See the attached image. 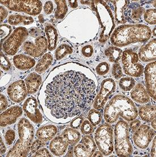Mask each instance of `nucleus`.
Returning <instances> with one entry per match:
<instances>
[{"label": "nucleus", "mask_w": 156, "mask_h": 157, "mask_svg": "<svg viewBox=\"0 0 156 157\" xmlns=\"http://www.w3.org/2000/svg\"><path fill=\"white\" fill-rule=\"evenodd\" d=\"M97 78L90 68L74 62L56 67L39 90V104L46 117L55 124L72 121L94 102Z\"/></svg>", "instance_id": "f257e3e1"}, {"label": "nucleus", "mask_w": 156, "mask_h": 157, "mask_svg": "<svg viewBox=\"0 0 156 157\" xmlns=\"http://www.w3.org/2000/svg\"><path fill=\"white\" fill-rule=\"evenodd\" d=\"M58 28L62 36L73 43L81 44L97 36L100 25L95 12L82 8L70 12Z\"/></svg>", "instance_id": "f03ea898"}, {"label": "nucleus", "mask_w": 156, "mask_h": 157, "mask_svg": "<svg viewBox=\"0 0 156 157\" xmlns=\"http://www.w3.org/2000/svg\"><path fill=\"white\" fill-rule=\"evenodd\" d=\"M152 34L151 29L145 25H123L114 30L110 39L115 46L124 47L132 43L148 41Z\"/></svg>", "instance_id": "7ed1b4c3"}, {"label": "nucleus", "mask_w": 156, "mask_h": 157, "mask_svg": "<svg viewBox=\"0 0 156 157\" xmlns=\"http://www.w3.org/2000/svg\"><path fill=\"white\" fill-rule=\"evenodd\" d=\"M138 110L130 98L123 94H117L106 105L104 119L107 123L113 124L121 117L127 121L136 119Z\"/></svg>", "instance_id": "20e7f679"}, {"label": "nucleus", "mask_w": 156, "mask_h": 157, "mask_svg": "<svg viewBox=\"0 0 156 157\" xmlns=\"http://www.w3.org/2000/svg\"><path fill=\"white\" fill-rule=\"evenodd\" d=\"M18 132L20 138L6 157H27L28 155L34 137V127L26 118H22L18 124Z\"/></svg>", "instance_id": "39448f33"}, {"label": "nucleus", "mask_w": 156, "mask_h": 157, "mask_svg": "<svg viewBox=\"0 0 156 157\" xmlns=\"http://www.w3.org/2000/svg\"><path fill=\"white\" fill-rule=\"evenodd\" d=\"M91 5L101 28L99 40L104 43L109 39L115 26L114 17L109 6L104 1H93Z\"/></svg>", "instance_id": "423d86ee"}, {"label": "nucleus", "mask_w": 156, "mask_h": 157, "mask_svg": "<svg viewBox=\"0 0 156 157\" xmlns=\"http://www.w3.org/2000/svg\"><path fill=\"white\" fill-rule=\"evenodd\" d=\"M115 151L117 157H130L133 147L130 140L129 126L127 122L119 120L115 126Z\"/></svg>", "instance_id": "0eeeda50"}, {"label": "nucleus", "mask_w": 156, "mask_h": 157, "mask_svg": "<svg viewBox=\"0 0 156 157\" xmlns=\"http://www.w3.org/2000/svg\"><path fill=\"white\" fill-rule=\"evenodd\" d=\"M94 140L99 150L107 156L113 151V129L109 123H104L98 128Z\"/></svg>", "instance_id": "6e6552de"}, {"label": "nucleus", "mask_w": 156, "mask_h": 157, "mask_svg": "<svg viewBox=\"0 0 156 157\" xmlns=\"http://www.w3.org/2000/svg\"><path fill=\"white\" fill-rule=\"evenodd\" d=\"M1 4L14 12H24L28 15H39L42 10L43 4L38 0H1Z\"/></svg>", "instance_id": "1a4fd4ad"}, {"label": "nucleus", "mask_w": 156, "mask_h": 157, "mask_svg": "<svg viewBox=\"0 0 156 157\" xmlns=\"http://www.w3.org/2000/svg\"><path fill=\"white\" fill-rule=\"evenodd\" d=\"M139 56L132 50L124 51L121 56V62L125 74L131 77L139 78L144 73V66L138 63Z\"/></svg>", "instance_id": "9d476101"}, {"label": "nucleus", "mask_w": 156, "mask_h": 157, "mask_svg": "<svg viewBox=\"0 0 156 157\" xmlns=\"http://www.w3.org/2000/svg\"><path fill=\"white\" fill-rule=\"evenodd\" d=\"M28 36L26 28L18 27L13 32L2 45V50L8 55H14Z\"/></svg>", "instance_id": "9b49d317"}, {"label": "nucleus", "mask_w": 156, "mask_h": 157, "mask_svg": "<svg viewBox=\"0 0 156 157\" xmlns=\"http://www.w3.org/2000/svg\"><path fill=\"white\" fill-rule=\"evenodd\" d=\"M116 90V82L113 78H107L103 80L101 84L99 92L94 101V109L99 110L105 105L108 98Z\"/></svg>", "instance_id": "f8f14e48"}, {"label": "nucleus", "mask_w": 156, "mask_h": 157, "mask_svg": "<svg viewBox=\"0 0 156 157\" xmlns=\"http://www.w3.org/2000/svg\"><path fill=\"white\" fill-rule=\"evenodd\" d=\"M155 135V130L144 124L140 126L135 131L132 136L133 140L137 147L145 149L148 147Z\"/></svg>", "instance_id": "ddd939ff"}, {"label": "nucleus", "mask_w": 156, "mask_h": 157, "mask_svg": "<svg viewBox=\"0 0 156 157\" xmlns=\"http://www.w3.org/2000/svg\"><path fill=\"white\" fill-rule=\"evenodd\" d=\"M47 48V40L43 36H40L36 38L34 43L31 42H26L23 46V50L24 52L34 58H39L44 55Z\"/></svg>", "instance_id": "4468645a"}, {"label": "nucleus", "mask_w": 156, "mask_h": 157, "mask_svg": "<svg viewBox=\"0 0 156 157\" xmlns=\"http://www.w3.org/2000/svg\"><path fill=\"white\" fill-rule=\"evenodd\" d=\"M97 149V145L91 136H84L80 143L74 147L75 157H92Z\"/></svg>", "instance_id": "2eb2a0df"}, {"label": "nucleus", "mask_w": 156, "mask_h": 157, "mask_svg": "<svg viewBox=\"0 0 156 157\" xmlns=\"http://www.w3.org/2000/svg\"><path fill=\"white\" fill-rule=\"evenodd\" d=\"M23 110L29 120L34 123L39 124L43 122V116L39 109L37 100L31 96L25 100Z\"/></svg>", "instance_id": "dca6fc26"}, {"label": "nucleus", "mask_w": 156, "mask_h": 157, "mask_svg": "<svg viewBox=\"0 0 156 157\" xmlns=\"http://www.w3.org/2000/svg\"><path fill=\"white\" fill-rule=\"evenodd\" d=\"M7 93L12 101L16 103L23 101L28 93L25 82L20 80L13 82L8 86Z\"/></svg>", "instance_id": "f3484780"}, {"label": "nucleus", "mask_w": 156, "mask_h": 157, "mask_svg": "<svg viewBox=\"0 0 156 157\" xmlns=\"http://www.w3.org/2000/svg\"><path fill=\"white\" fill-rule=\"evenodd\" d=\"M145 82L149 95L156 100V62L149 63L144 70Z\"/></svg>", "instance_id": "a211bd4d"}, {"label": "nucleus", "mask_w": 156, "mask_h": 157, "mask_svg": "<svg viewBox=\"0 0 156 157\" xmlns=\"http://www.w3.org/2000/svg\"><path fill=\"white\" fill-rule=\"evenodd\" d=\"M145 10L144 8L136 2L127 5L123 11V17L125 22L127 21L129 22L135 23L140 21Z\"/></svg>", "instance_id": "6ab92c4d"}, {"label": "nucleus", "mask_w": 156, "mask_h": 157, "mask_svg": "<svg viewBox=\"0 0 156 157\" xmlns=\"http://www.w3.org/2000/svg\"><path fill=\"white\" fill-rule=\"evenodd\" d=\"M23 110L19 106H13L1 113L0 124L1 127H5L14 124L22 116Z\"/></svg>", "instance_id": "aec40b11"}, {"label": "nucleus", "mask_w": 156, "mask_h": 157, "mask_svg": "<svg viewBox=\"0 0 156 157\" xmlns=\"http://www.w3.org/2000/svg\"><path fill=\"white\" fill-rule=\"evenodd\" d=\"M156 39L151 40L139 51V58L144 62H149L156 60Z\"/></svg>", "instance_id": "412c9836"}, {"label": "nucleus", "mask_w": 156, "mask_h": 157, "mask_svg": "<svg viewBox=\"0 0 156 157\" xmlns=\"http://www.w3.org/2000/svg\"><path fill=\"white\" fill-rule=\"evenodd\" d=\"M69 144L64 140L63 137L58 136L53 138L50 144V150L55 156H62L66 153Z\"/></svg>", "instance_id": "4be33fe9"}, {"label": "nucleus", "mask_w": 156, "mask_h": 157, "mask_svg": "<svg viewBox=\"0 0 156 157\" xmlns=\"http://www.w3.org/2000/svg\"><path fill=\"white\" fill-rule=\"evenodd\" d=\"M13 63L15 67L20 70L27 71L35 65V60L29 56L18 54L13 57Z\"/></svg>", "instance_id": "5701e85b"}, {"label": "nucleus", "mask_w": 156, "mask_h": 157, "mask_svg": "<svg viewBox=\"0 0 156 157\" xmlns=\"http://www.w3.org/2000/svg\"><path fill=\"white\" fill-rule=\"evenodd\" d=\"M131 96L133 100L138 104H146L150 100V96L143 84L139 83L134 86L131 92Z\"/></svg>", "instance_id": "b1692460"}, {"label": "nucleus", "mask_w": 156, "mask_h": 157, "mask_svg": "<svg viewBox=\"0 0 156 157\" xmlns=\"http://www.w3.org/2000/svg\"><path fill=\"white\" fill-rule=\"evenodd\" d=\"M24 82L27 88L28 92L30 94H34L39 88L42 83V78L36 72H31L26 76Z\"/></svg>", "instance_id": "393cba45"}, {"label": "nucleus", "mask_w": 156, "mask_h": 157, "mask_svg": "<svg viewBox=\"0 0 156 157\" xmlns=\"http://www.w3.org/2000/svg\"><path fill=\"white\" fill-rule=\"evenodd\" d=\"M58 133V129L54 125L43 126L37 130L35 136L39 140L43 142L51 141Z\"/></svg>", "instance_id": "a878e982"}, {"label": "nucleus", "mask_w": 156, "mask_h": 157, "mask_svg": "<svg viewBox=\"0 0 156 157\" xmlns=\"http://www.w3.org/2000/svg\"><path fill=\"white\" fill-rule=\"evenodd\" d=\"M45 33L47 36L48 48L50 51L54 50L57 46L58 34L57 30L51 24H48L45 27Z\"/></svg>", "instance_id": "bb28decb"}, {"label": "nucleus", "mask_w": 156, "mask_h": 157, "mask_svg": "<svg viewBox=\"0 0 156 157\" xmlns=\"http://www.w3.org/2000/svg\"><path fill=\"white\" fill-rule=\"evenodd\" d=\"M138 113L142 120L150 122L156 118V106L151 105L140 106Z\"/></svg>", "instance_id": "cd10ccee"}, {"label": "nucleus", "mask_w": 156, "mask_h": 157, "mask_svg": "<svg viewBox=\"0 0 156 157\" xmlns=\"http://www.w3.org/2000/svg\"><path fill=\"white\" fill-rule=\"evenodd\" d=\"M62 136L64 140L69 145H75L81 139V134L77 130L72 128H66L62 132Z\"/></svg>", "instance_id": "c85d7f7f"}, {"label": "nucleus", "mask_w": 156, "mask_h": 157, "mask_svg": "<svg viewBox=\"0 0 156 157\" xmlns=\"http://www.w3.org/2000/svg\"><path fill=\"white\" fill-rule=\"evenodd\" d=\"M53 61L54 58L51 54H45L43 55L42 58L39 60V62L35 67L36 72L38 74H42L53 63Z\"/></svg>", "instance_id": "c756f323"}, {"label": "nucleus", "mask_w": 156, "mask_h": 157, "mask_svg": "<svg viewBox=\"0 0 156 157\" xmlns=\"http://www.w3.org/2000/svg\"><path fill=\"white\" fill-rule=\"evenodd\" d=\"M8 22L11 25H18L24 24V25H30L34 22L33 18L30 16H22L21 14H12L8 18Z\"/></svg>", "instance_id": "7c9ffc66"}, {"label": "nucleus", "mask_w": 156, "mask_h": 157, "mask_svg": "<svg viewBox=\"0 0 156 157\" xmlns=\"http://www.w3.org/2000/svg\"><path fill=\"white\" fill-rule=\"evenodd\" d=\"M105 54L109 58L110 62L117 63L121 58L123 52L121 48L113 46L107 48L105 50Z\"/></svg>", "instance_id": "2f4dec72"}, {"label": "nucleus", "mask_w": 156, "mask_h": 157, "mask_svg": "<svg viewBox=\"0 0 156 157\" xmlns=\"http://www.w3.org/2000/svg\"><path fill=\"white\" fill-rule=\"evenodd\" d=\"M115 6V17L117 23L124 24L125 21L123 17V11L127 5L129 4V1H115L114 2Z\"/></svg>", "instance_id": "473e14b6"}, {"label": "nucleus", "mask_w": 156, "mask_h": 157, "mask_svg": "<svg viewBox=\"0 0 156 157\" xmlns=\"http://www.w3.org/2000/svg\"><path fill=\"white\" fill-rule=\"evenodd\" d=\"M55 4L57 5L55 13V17L56 20H62L68 12V6L66 1L56 0Z\"/></svg>", "instance_id": "72a5a7b5"}, {"label": "nucleus", "mask_w": 156, "mask_h": 157, "mask_svg": "<svg viewBox=\"0 0 156 157\" xmlns=\"http://www.w3.org/2000/svg\"><path fill=\"white\" fill-rule=\"evenodd\" d=\"M73 52V48L69 44L62 43L56 50L55 53V59L60 60L64 58L65 56L71 54Z\"/></svg>", "instance_id": "f704fd0d"}, {"label": "nucleus", "mask_w": 156, "mask_h": 157, "mask_svg": "<svg viewBox=\"0 0 156 157\" xmlns=\"http://www.w3.org/2000/svg\"><path fill=\"white\" fill-rule=\"evenodd\" d=\"M136 81L134 78L129 77H125L120 79L119 86L122 90L124 91H129L132 90L135 86Z\"/></svg>", "instance_id": "c9c22d12"}, {"label": "nucleus", "mask_w": 156, "mask_h": 157, "mask_svg": "<svg viewBox=\"0 0 156 157\" xmlns=\"http://www.w3.org/2000/svg\"><path fill=\"white\" fill-rule=\"evenodd\" d=\"M102 119L101 112L95 109H92L89 111L88 114V120L93 126L99 125Z\"/></svg>", "instance_id": "e433bc0d"}, {"label": "nucleus", "mask_w": 156, "mask_h": 157, "mask_svg": "<svg viewBox=\"0 0 156 157\" xmlns=\"http://www.w3.org/2000/svg\"><path fill=\"white\" fill-rule=\"evenodd\" d=\"M156 15L155 9H148L145 13V21L149 24L155 25L156 23Z\"/></svg>", "instance_id": "4c0bfd02"}, {"label": "nucleus", "mask_w": 156, "mask_h": 157, "mask_svg": "<svg viewBox=\"0 0 156 157\" xmlns=\"http://www.w3.org/2000/svg\"><path fill=\"white\" fill-rule=\"evenodd\" d=\"M81 132L84 135H88L93 133L94 126L87 120H85L82 122L80 128Z\"/></svg>", "instance_id": "58836bf2"}, {"label": "nucleus", "mask_w": 156, "mask_h": 157, "mask_svg": "<svg viewBox=\"0 0 156 157\" xmlns=\"http://www.w3.org/2000/svg\"><path fill=\"white\" fill-rule=\"evenodd\" d=\"M12 31V28L10 26L6 24L1 25V44L3 43L4 40L6 39L7 37L11 35L10 33Z\"/></svg>", "instance_id": "ea45409f"}, {"label": "nucleus", "mask_w": 156, "mask_h": 157, "mask_svg": "<svg viewBox=\"0 0 156 157\" xmlns=\"http://www.w3.org/2000/svg\"><path fill=\"white\" fill-rule=\"evenodd\" d=\"M110 70L109 64L106 62H103L99 63L95 68V71L98 75L100 76L107 74Z\"/></svg>", "instance_id": "a19ab883"}, {"label": "nucleus", "mask_w": 156, "mask_h": 157, "mask_svg": "<svg viewBox=\"0 0 156 157\" xmlns=\"http://www.w3.org/2000/svg\"><path fill=\"white\" fill-rule=\"evenodd\" d=\"M16 139V132L14 130H7L5 134V140L8 145H11Z\"/></svg>", "instance_id": "79ce46f5"}, {"label": "nucleus", "mask_w": 156, "mask_h": 157, "mask_svg": "<svg viewBox=\"0 0 156 157\" xmlns=\"http://www.w3.org/2000/svg\"><path fill=\"white\" fill-rule=\"evenodd\" d=\"M11 67L12 64L9 59L2 52H1V67L4 71H8L11 68Z\"/></svg>", "instance_id": "37998d69"}, {"label": "nucleus", "mask_w": 156, "mask_h": 157, "mask_svg": "<svg viewBox=\"0 0 156 157\" xmlns=\"http://www.w3.org/2000/svg\"><path fill=\"white\" fill-rule=\"evenodd\" d=\"M112 74L113 78L117 80L121 78V76H123V71L120 64H113L112 67Z\"/></svg>", "instance_id": "c03bdc74"}, {"label": "nucleus", "mask_w": 156, "mask_h": 157, "mask_svg": "<svg viewBox=\"0 0 156 157\" xmlns=\"http://www.w3.org/2000/svg\"><path fill=\"white\" fill-rule=\"evenodd\" d=\"M44 146V143L40 140H36L35 141L33 142L31 145V150L32 153H35L38 150L40 149L42 147Z\"/></svg>", "instance_id": "a18cd8bd"}, {"label": "nucleus", "mask_w": 156, "mask_h": 157, "mask_svg": "<svg viewBox=\"0 0 156 157\" xmlns=\"http://www.w3.org/2000/svg\"><path fill=\"white\" fill-rule=\"evenodd\" d=\"M93 48L91 45H86L82 47L81 52L83 56L86 58L91 57L93 54Z\"/></svg>", "instance_id": "49530a36"}, {"label": "nucleus", "mask_w": 156, "mask_h": 157, "mask_svg": "<svg viewBox=\"0 0 156 157\" xmlns=\"http://www.w3.org/2000/svg\"><path fill=\"white\" fill-rule=\"evenodd\" d=\"M32 157H52L47 148H42L36 151Z\"/></svg>", "instance_id": "de8ad7c7"}, {"label": "nucleus", "mask_w": 156, "mask_h": 157, "mask_svg": "<svg viewBox=\"0 0 156 157\" xmlns=\"http://www.w3.org/2000/svg\"><path fill=\"white\" fill-rule=\"evenodd\" d=\"M83 122V117H78L75 118V119H73L72 122H70V127L73 129H78L82 124Z\"/></svg>", "instance_id": "09e8293b"}, {"label": "nucleus", "mask_w": 156, "mask_h": 157, "mask_svg": "<svg viewBox=\"0 0 156 157\" xmlns=\"http://www.w3.org/2000/svg\"><path fill=\"white\" fill-rule=\"evenodd\" d=\"M54 5L52 1H47L43 7V10L44 12L46 13V14H47L48 15L51 14V13L54 10Z\"/></svg>", "instance_id": "8fccbe9b"}, {"label": "nucleus", "mask_w": 156, "mask_h": 157, "mask_svg": "<svg viewBox=\"0 0 156 157\" xmlns=\"http://www.w3.org/2000/svg\"><path fill=\"white\" fill-rule=\"evenodd\" d=\"M1 111L5 110L8 106V100L4 94H1Z\"/></svg>", "instance_id": "3c124183"}, {"label": "nucleus", "mask_w": 156, "mask_h": 157, "mask_svg": "<svg viewBox=\"0 0 156 157\" xmlns=\"http://www.w3.org/2000/svg\"><path fill=\"white\" fill-rule=\"evenodd\" d=\"M131 122L130 123L129 127L131 129L132 131H136L141 125V122L139 120H133L132 121H131Z\"/></svg>", "instance_id": "603ef678"}, {"label": "nucleus", "mask_w": 156, "mask_h": 157, "mask_svg": "<svg viewBox=\"0 0 156 157\" xmlns=\"http://www.w3.org/2000/svg\"><path fill=\"white\" fill-rule=\"evenodd\" d=\"M1 10V24L4 21L5 19L7 17L8 15V12L7 9H6L4 6H0Z\"/></svg>", "instance_id": "864d4df0"}, {"label": "nucleus", "mask_w": 156, "mask_h": 157, "mask_svg": "<svg viewBox=\"0 0 156 157\" xmlns=\"http://www.w3.org/2000/svg\"><path fill=\"white\" fill-rule=\"evenodd\" d=\"M150 154L152 157H156V138H154L152 146L150 150Z\"/></svg>", "instance_id": "5fc2aeb1"}, {"label": "nucleus", "mask_w": 156, "mask_h": 157, "mask_svg": "<svg viewBox=\"0 0 156 157\" xmlns=\"http://www.w3.org/2000/svg\"><path fill=\"white\" fill-rule=\"evenodd\" d=\"M68 4H69V6L72 9H75V8H77L78 7V1H76V0L68 1Z\"/></svg>", "instance_id": "6e6d98bb"}, {"label": "nucleus", "mask_w": 156, "mask_h": 157, "mask_svg": "<svg viewBox=\"0 0 156 157\" xmlns=\"http://www.w3.org/2000/svg\"><path fill=\"white\" fill-rule=\"evenodd\" d=\"M6 150V147L4 144L3 140L1 138V154H4V153H5Z\"/></svg>", "instance_id": "4d7b16f0"}, {"label": "nucleus", "mask_w": 156, "mask_h": 157, "mask_svg": "<svg viewBox=\"0 0 156 157\" xmlns=\"http://www.w3.org/2000/svg\"><path fill=\"white\" fill-rule=\"evenodd\" d=\"M92 157H103V154L100 151H95Z\"/></svg>", "instance_id": "13d9d810"}, {"label": "nucleus", "mask_w": 156, "mask_h": 157, "mask_svg": "<svg viewBox=\"0 0 156 157\" xmlns=\"http://www.w3.org/2000/svg\"><path fill=\"white\" fill-rule=\"evenodd\" d=\"M151 125L153 129L156 130V118H154L151 121Z\"/></svg>", "instance_id": "bf43d9fd"}, {"label": "nucleus", "mask_w": 156, "mask_h": 157, "mask_svg": "<svg viewBox=\"0 0 156 157\" xmlns=\"http://www.w3.org/2000/svg\"><path fill=\"white\" fill-rule=\"evenodd\" d=\"M155 30H156V28H154V30H153V34H154V36H155Z\"/></svg>", "instance_id": "052dcab7"}]
</instances>
